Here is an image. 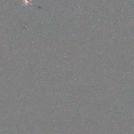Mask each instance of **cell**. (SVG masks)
I'll return each mask as SVG.
<instances>
[]
</instances>
